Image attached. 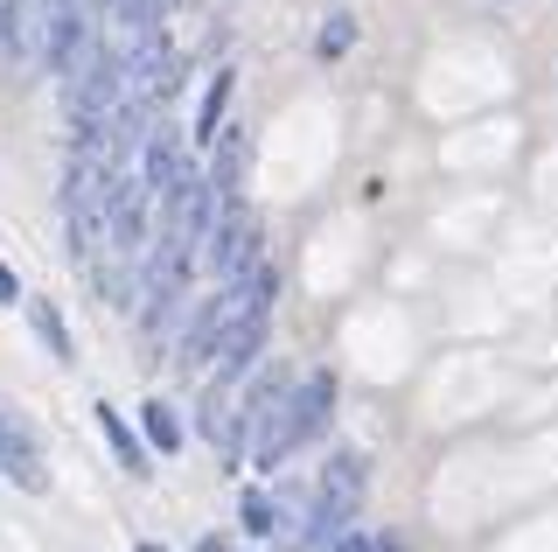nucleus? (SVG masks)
Segmentation results:
<instances>
[{
  "mask_svg": "<svg viewBox=\"0 0 558 552\" xmlns=\"http://www.w3.org/2000/svg\"><path fill=\"white\" fill-rule=\"evenodd\" d=\"M238 441H244V455L258 461V469H279V461L293 455V385H287V371L266 364L244 385V420H238Z\"/></svg>",
  "mask_w": 558,
  "mask_h": 552,
  "instance_id": "nucleus-1",
  "label": "nucleus"
},
{
  "mask_svg": "<svg viewBox=\"0 0 558 552\" xmlns=\"http://www.w3.org/2000/svg\"><path fill=\"white\" fill-rule=\"evenodd\" d=\"M363 482H371V461H363L356 447H342V455L322 469V496H314V531H307V545L342 539L349 517H356V504H363Z\"/></svg>",
  "mask_w": 558,
  "mask_h": 552,
  "instance_id": "nucleus-2",
  "label": "nucleus"
},
{
  "mask_svg": "<svg viewBox=\"0 0 558 552\" xmlns=\"http://www.w3.org/2000/svg\"><path fill=\"white\" fill-rule=\"evenodd\" d=\"M0 469H8V482H22L28 496L49 490V461H43V441H35L28 420H14L8 406H0Z\"/></svg>",
  "mask_w": 558,
  "mask_h": 552,
  "instance_id": "nucleus-3",
  "label": "nucleus"
},
{
  "mask_svg": "<svg viewBox=\"0 0 558 552\" xmlns=\"http://www.w3.org/2000/svg\"><path fill=\"white\" fill-rule=\"evenodd\" d=\"M182 168H189V154H182V133L154 119L147 147H140V182L154 189V203H168V196H174V182H182Z\"/></svg>",
  "mask_w": 558,
  "mask_h": 552,
  "instance_id": "nucleus-4",
  "label": "nucleus"
},
{
  "mask_svg": "<svg viewBox=\"0 0 558 552\" xmlns=\"http://www.w3.org/2000/svg\"><path fill=\"white\" fill-rule=\"evenodd\" d=\"M209 266L223 273V280H238L244 266H252V217H244V203H223L217 211V231H209Z\"/></svg>",
  "mask_w": 558,
  "mask_h": 552,
  "instance_id": "nucleus-5",
  "label": "nucleus"
},
{
  "mask_svg": "<svg viewBox=\"0 0 558 552\" xmlns=\"http://www.w3.org/2000/svg\"><path fill=\"white\" fill-rule=\"evenodd\" d=\"M328 412H336V371H307L301 392H293V441H322L328 434Z\"/></svg>",
  "mask_w": 558,
  "mask_h": 552,
  "instance_id": "nucleus-6",
  "label": "nucleus"
},
{
  "mask_svg": "<svg viewBox=\"0 0 558 552\" xmlns=\"http://www.w3.org/2000/svg\"><path fill=\"white\" fill-rule=\"evenodd\" d=\"M28 322H35V336L49 343V357H57V364H70V357H77V343H70V329H63L57 301H28Z\"/></svg>",
  "mask_w": 558,
  "mask_h": 552,
  "instance_id": "nucleus-7",
  "label": "nucleus"
},
{
  "mask_svg": "<svg viewBox=\"0 0 558 552\" xmlns=\"http://www.w3.org/2000/svg\"><path fill=\"white\" fill-rule=\"evenodd\" d=\"M92 412H98V427H105V441H112V447H119V461H126V469H133V476H154V469H147V447H140V441H133V427H126V420H119V412H112V406H92Z\"/></svg>",
  "mask_w": 558,
  "mask_h": 552,
  "instance_id": "nucleus-8",
  "label": "nucleus"
},
{
  "mask_svg": "<svg viewBox=\"0 0 558 552\" xmlns=\"http://www.w3.org/2000/svg\"><path fill=\"white\" fill-rule=\"evenodd\" d=\"M238 176H244V127H238V133H223L217 168H209V182H217V196H223V203H238Z\"/></svg>",
  "mask_w": 558,
  "mask_h": 552,
  "instance_id": "nucleus-9",
  "label": "nucleus"
},
{
  "mask_svg": "<svg viewBox=\"0 0 558 552\" xmlns=\"http://www.w3.org/2000/svg\"><path fill=\"white\" fill-rule=\"evenodd\" d=\"M223 98H231V71H217V77H209V92H203V112H196V133H189V141H209V133H217V119H223Z\"/></svg>",
  "mask_w": 558,
  "mask_h": 552,
  "instance_id": "nucleus-10",
  "label": "nucleus"
},
{
  "mask_svg": "<svg viewBox=\"0 0 558 552\" xmlns=\"http://www.w3.org/2000/svg\"><path fill=\"white\" fill-rule=\"evenodd\" d=\"M238 517H244V531H258V539H279V511H272V496H266V490H244Z\"/></svg>",
  "mask_w": 558,
  "mask_h": 552,
  "instance_id": "nucleus-11",
  "label": "nucleus"
},
{
  "mask_svg": "<svg viewBox=\"0 0 558 552\" xmlns=\"http://www.w3.org/2000/svg\"><path fill=\"white\" fill-rule=\"evenodd\" d=\"M147 441L161 447V455H174V447H182V420H174V406H168V399H154V406H147Z\"/></svg>",
  "mask_w": 558,
  "mask_h": 552,
  "instance_id": "nucleus-12",
  "label": "nucleus"
},
{
  "mask_svg": "<svg viewBox=\"0 0 558 552\" xmlns=\"http://www.w3.org/2000/svg\"><path fill=\"white\" fill-rule=\"evenodd\" d=\"M349 36H356V22H349V14H336V22L322 28V57H342V49H349Z\"/></svg>",
  "mask_w": 558,
  "mask_h": 552,
  "instance_id": "nucleus-13",
  "label": "nucleus"
},
{
  "mask_svg": "<svg viewBox=\"0 0 558 552\" xmlns=\"http://www.w3.org/2000/svg\"><path fill=\"white\" fill-rule=\"evenodd\" d=\"M342 552H398V539H349Z\"/></svg>",
  "mask_w": 558,
  "mask_h": 552,
  "instance_id": "nucleus-14",
  "label": "nucleus"
},
{
  "mask_svg": "<svg viewBox=\"0 0 558 552\" xmlns=\"http://www.w3.org/2000/svg\"><path fill=\"white\" fill-rule=\"evenodd\" d=\"M0 301H22V287H14V273L0 266Z\"/></svg>",
  "mask_w": 558,
  "mask_h": 552,
  "instance_id": "nucleus-15",
  "label": "nucleus"
},
{
  "mask_svg": "<svg viewBox=\"0 0 558 552\" xmlns=\"http://www.w3.org/2000/svg\"><path fill=\"white\" fill-rule=\"evenodd\" d=\"M140 552H168V545H140Z\"/></svg>",
  "mask_w": 558,
  "mask_h": 552,
  "instance_id": "nucleus-16",
  "label": "nucleus"
}]
</instances>
